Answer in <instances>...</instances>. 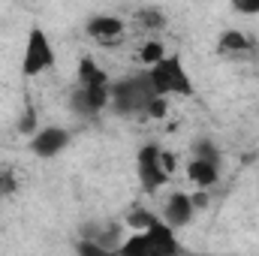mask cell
Wrapping results in <instances>:
<instances>
[{"label":"cell","instance_id":"obj_1","mask_svg":"<svg viewBox=\"0 0 259 256\" xmlns=\"http://www.w3.org/2000/svg\"><path fill=\"white\" fill-rule=\"evenodd\" d=\"M145 72H148V78L154 84V94H160V97H193V78H190L187 66L178 55L160 58Z\"/></svg>","mask_w":259,"mask_h":256},{"label":"cell","instance_id":"obj_2","mask_svg":"<svg viewBox=\"0 0 259 256\" xmlns=\"http://www.w3.org/2000/svg\"><path fill=\"white\" fill-rule=\"evenodd\" d=\"M154 97V84L148 78V72H136L121 81H112V97H109V109H115L118 115H145V106Z\"/></svg>","mask_w":259,"mask_h":256},{"label":"cell","instance_id":"obj_3","mask_svg":"<svg viewBox=\"0 0 259 256\" xmlns=\"http://www.w3.org/2000/svg\"><path fill=\"white\" fill-rule=\"evenodd\" d=\"M58 64V52L49 39V33L42 27H30L27 42H24V55H21V72L24 78H36L42 72H49Z\"/></svg>","mask_w":259,"mask_h":256},{"label":"cell","instance_id":"obj_4","mask_svg":"<svg viewBox=\"0 0 259 256\" xmlns=\"http://www.w3.org/2000/svg\"><path fill=\"white\" fill-rule=\"evenodd\" d=\"M136 172L145 193H157L172 175L163 169V148L160 145H142L136 154Z\"/></svg>","mask_w":259,"mask_h":256},{"label":"cell","instance_id":"obj_5","mask_svg":"<svg viewBox=\"0 0 259 256\" xmlns=\"http://www.w3.org/2000/svg\"><path fill=\"white\" fill-rule=\"evenodd\" d=\"M112 84H75L69 94V109L81 118H94L103 109H109Z\"/></svg>","mask_w":259,"mask_h":256},{"label":"cell","instance_id":"obj_6","mask_svg":"<svg viewBox=\"0 0 259 256\" xmlns=\"http://www.w3.org/2000/svg\"><path fill=\"white\" fill-rule=\"evenodd\" d=\"M84 33L97 42V46H106V49H115L124 42L127 36V24L118 18V15H91L84 21Z\"/></svg>","mask_w":259,"mask_h":256},{"label":"cell","instance_id":"obj_7","mask_svg":"<svg viewBox=\"0 0 259 256\" xmlns=\"http://www.w3.org/2000/svg\"><path fill=\"white\" fill-rule=\"evenodd\" d=\"M145 232V241H148V250L151 256H172L181 250V241H178V235H175V229L163 220V217H157L148 229H142Z\"/></svg>","mask_w":259,"mask_h":256},{"label":"cell","instance_id":"obj_8","mask_svg":"<svg viewBox=\"0 0 259 256\" xmlns=\"http://www.w3.org/2000/svg\"><path fill=\"white\" fill-rule=\"evenodd\" d=\"M66 145H69V133H66L64 127H42L30 136V151H33L39 160L58 157Z\"/></svg>","mask_w":259,"mask_h":256},{"label":"cell","instance_id":"obj_9","mask_svg":"<svg viewBox=\"0 0 259 256\" xmlns=\"http://www.w3.org/2000/svg\"><path fill=\"white\" fill-rule=\"evenodd\" d=\"M193 217H196V208H193V199H190L187 193H172V196L166 199V205H163V220H166L175 232L184 229Z\"/></svg>","mask_w":259,"mask_h":256},{"label":"cell","instance_id":"obj_10","mask_svg":"<svg viewBox=\"0 0 259 256\" xmlns=\"http://www.w3.org/2000/svg\"><path fill=\"white\" fill-rule=\"evenodd\" d=\"M187 178H190V184L208 190V187H214L217 178H220V163L205 160V157H193V160L187 163Z\"/></svg>","mask_w":259,"mask_h":256},{"label":"cell","instance_id":"obj_11","mask_svg":"<svg viewBox=\"0 0 259 256\" xmlns=\"http://www.w3.org/2000/svg\"><path fill=\"white\" fill-rule=\"evenodd\" d=\"M253 49V39L241 30H223L220 39H217V52L220 55H244Z\"/></svg>","mask_w":259,"mask_h":256},{"label":"cell","instance_id":"obj_12","mask_svg":"<svg viewBox=\"0 0 259 256\" xmlns=\"http://www.w3.org/2000/svg\"><path fill=\"white\" fill-rule=\"evenodd\" d=\"M75 75H78V84H112L109 72L97 64L94 58H81V61H78V69H75Z\"/></svg>","mask_w":259,"mask_h":256},{"label":"cell","instance_id":"obj_13","mask_svg":"<svg viewBox=\"0 0 259 256\" xmlns=\"http://www.w3.org/2000/svg\"><path fill=\"white\" fill-rule=\"evenodd\" d=\"M136 24L154 36V33H160V30L166 27V15H163L160 9H139V12H136Z\"/></svg>","mask_w":259,"mask_h":256},{"label":"cell","instance_id":"obj_14","mask_svg":"<svg viewBox=\"0 0 259 256\" xmlns=\"http://www.w3.org/2000/svg\"><path fill=\"white\" fill-rule=\"evenodd\" d=\"M160 58H166V46L160 42V39H145L142 42V49H139V64H145V66H151V64H157Z\"/></svg>","mask_w":259,"mask_h":256},{"label":"cell","instance_id":"obj_15","mask_svg":"<svg viewBox=\"0 0 259 256\" xmlns=\"http://www.w3.org/2000/svg\"><path fill=\"white\" fill-rule=\"evenodd\" d=\"M118 253H124V256H151L148 241H145V232H133L127 241H121V244H118Z\"/></svg>","mask_w":259,"mask_h":256},{"label":"cell","instance_id":"obj_16","mask_svg":"<svg viewBox=\"0 0 259 256\" xmlns=\"http://www.w3.org/2000/svg\"><path fill=\"white\" fill-rule=\"evenodd\" d=\"M154 220H157L154 211H148V208H133L127 214V229L130 232H142V229H148Z\"/></svg>","mask_w":259,"mask_h":256},{"label":"cell","instance_id":"obj_17","mask_svg":"<svg viewBox=\"0 0 259 256\" xmlns=\"http://www.w3.org/2000/svg\"><path fill=\"white\" fill-rule=\"evenodd\" d=\"M193 157H205V160H214V163H220V151H217V145L211 142V139H199L193 145Z\"/></svg>","mask_w":259,"mask_h":256},{"label":"cell","instance_id":"obj_18","mask_svg":"<svg viewBox=\"0 0 259 256\" xmlns=\"http://www.w3.org/2000/svg\"><path fill=\"white\" fill-rule=\"evenodd\" d=\"M166 112H169V97H160V94H154L151 103L145 106L148 118H166Z\"/></svg>","mask_w":259,"mask_h":256},{"label":"cell","instance_id":"obj_19","mask_svg":"<svg viewBox=\"0 0 259 256\" xmlns=\"http://www.w3.org/2000/svg\"><path fill=\"white\" fill-rule=\"evenodd\" d=\"M36 130H39V118H36V112H33V109H24L21 118H18V133H21V136H33Z\"/></svg>","mask_w":259,"mask_h":256},{"label":"cell","instance_id":"obj_20","mask_svg":"<svg viewBox=\"0 0 259 256\" xmlns=\"http://www.w3.org/2000/svg\"><path fill=\"white\" fill-rule=\"evenodd\" d=\"M229 3L241 15H259V0H229Z\"/></svg>","mask_w":259,"mask_h":256},{"label":"cell","instance_id":"obj_21","mask_svg":"<svg viewBox=\"0 0 259 256\" xmlns=\"http://www.w3.org/2000/svg\"><path fill=\"white\" fill-rule=\"evenodd\" d=\"M15 190V175L12 172H0V193H12Z\"/></svg>","mask_w":259,"mask_h":256},{"label":"cell","instance_id":"obj_22","mask_svg":"<svg viewBox=\"0 0 259 256\" xmlns=\"http://www.w3.org/2000/svg\"><path fill=\"white\" fill-rule=\"evenodd\" d=\"M163 169H166L169 175H175V169H178V160H175V154L163 151Z\"/></svg>","mask_w":259,"mask_h":256},{"label":"cell","instance_id":"obj_23","mask_svg":"<svg viewBox=\"0 0 259 256\" xmlns=\"http://www.w3.org/2000/svg\"><path fill=\"white\" fill-rule=\"evenodd\" d=\"M190 199H193V208H196V211H202V208H205V205H208V196H205V193H202V187H199V193H193V196H190Z\"/></svg>","mask_w":259,"mask_h":256}]
</instances>
